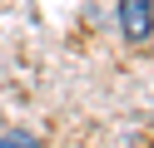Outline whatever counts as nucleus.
Listing matches in <instances>:
<instances>
[{"label":"nucleus","mask_w":154,"mask_h":148,"mask_svg":"<svg viewBox=\"0 0 154 148\" xmlns=\"http://www.w3.org/2000/svg\"><path fill=\"white\" fill-rule=\"evenodd\" d=\"M119 35L124 39L154 35V0H119Z\"/></svg>","instance_id":"f257e3e1"},{"label":"nucleus","mask_w":154,"mask_h":148,"mask_svg":"<svg viewBox=\"0 0 154 148\" xmlns=\"http://www.w3.org/2000/svg\"><path fill=\"white\" fill-rule=\"evenodd\" d=\"M0 148H40V143H35V133H25V128H10V133L0 138Z\"/></svg>","instance_id":"f03ea898"}]
</instances>
